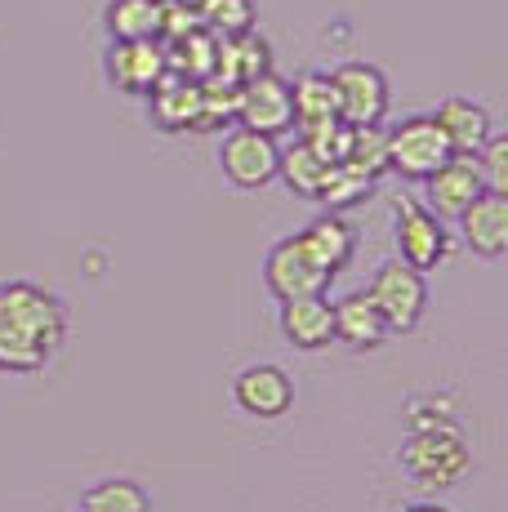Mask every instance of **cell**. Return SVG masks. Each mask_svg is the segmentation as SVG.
<instances>
[{
	"instance_id": "cell-1",
	"label": "cell",
	"mask_w": 508,
	"mask_h": 512,
	"mask_svg": "<svg viewBox=\"0 0 508 512\" xmlns=\"http://www.w3.org/2000/svg\"><path fill=\"white\" fill-rule=\"evenodd\" d=\"M67 334L63 303L27 281L0 285V370L32 374L54 357Z\"/></svg>"
},
{
	"instance_id": "cell-2",
	"label": "cell",
	"mask_w": 508,
	"mask_h": 512,
	"mask_svg": "<svg viewBox=\"0 0 508 512\" xmlns=\"http://www.w3.org/2000/svg\"><path fill=\"white\" fill-rule=\"evenodd\" d=\"M402 468L415 486L442 490V486H455V481L473 468V450H468L459 423L442 419V423H428V428L410 432L402 446Z\"/></svg>"
},
{
	"instance_id": "cell-3",
	"label": "cell",
	"mask_w": 508,
	"mask_h": 512,
	"mask_svg": "<svg viewBox=\"0 0 508 512\" xmlns=\"http://www.w3.org/2000/svg\"><path fill=\"white\" fill-rule=\"evenodd\" d=\"M451 139L442 134V125L433 116H410L397 130H388V170L402 179L424 183L437 165L451 161Z\"/></svg>"
},
{
	"instance_id": "cell-4",
	"label": "cell",
	"mask_w": 508,
	"mask_h": 512,
	"mask_svg": "<svg viewBox=\"0 0 508 512\" xmlns=\"http://www.w3.org/2000/svg\"><path fill=\"white\" fill-rule=\"evenodd\" d=\"M370 299H375L379 317H384L388 334H406L419 326V317H424L428 308V281L424 272H415L410 263H384V268L375 272V281H370Z\"/></svg>"
},
{
	"instance_id": "cell-5",
	"label": "cell",
	"mask_w": 508,
	"mask_h": 512,
	"mask_svg": "<svg viewBox=\"0 0 508 512\" xmlns=\"http://www.w3.org/2000/svg\"><path fill=\"white\" fill-rule=\"evenodd\" d=\"M263 281H268V290L286 303V299H304V294H326L335 277H330V272L312 259L308 245L299 241V236H286V241H277L268 250Z\"/></svg>"
},
{
	"instance_id": "cell-6",
	"label": "cell",
	"mask_w": 508,
	"mask_h": 512,
	"mask_svg": "<svg viewBox=\"0 0 508 512\" xmlns=\"http://www.w3.org/2000/svg\"><path fill=\"white\" fill-rule=\"evenodd\" d=\"M397 250H402V263H410L415 272H433L451 254V236H446L442 219L428 205H419L415 196L397 201Z\"/></svg>"
},
{
	"instance_id": "cell-7",
	"label": "cell",
	"mask_w": 508,
	"mask_h": 512,
	"mask_svg": "<svg viewBox=\"0 0 508 512\" xmlns=\"http://www.w3.org/2000/svg\"><path fill=\"white\" fill-rule=\"evenodd\" d=\"M237 125H246V130H254V134H268V139L295 130L290 81L263 72V76H254V81L241 85L237 90Z\"/></svg>"
},
{
	"instance_id": "cell-8",
	"label": "cell",
	"mask_w": 508,
	"mask_h": 512,
	"mask_svg": "<svg viewBox=\"0 0 508 512\" xmlns=\"http://www.w3.org/2000/svg\"><path fill=\"white\" fill-rule=\"evenodd\" d=\"M335 98H339V121L344 125H379L388 112V81L379 67L370 63H344L335 76Z\"/></svg>"
},
{
	"instance_id": "cell-9",
	"label": "cell",
	"mask_w": 508,
	"mask_h": 512,
	"mask_svg": "<svg viewBox=\"0 0 508 512\" xmlns=\"http://www.w3.org/2000/svg\"><path fill=\"white\" fill-rule=\"evenodd\" d=\"M277 156H281L277 139L254 134V130H246V125H237V130H232L228 139H223V147H219L223 174H228L237 187H246V192L277 179Z\"/></svg>"
},
{
	"instance_id": "cell-10",
	"label": "cell",
	"mask_w": 508,
	"mask_h": 512,
	"mask_svg": "<svg viewBox=\"0 0 508 512\" xmlns=\"http://www.w3.org/2000/svg\"><path fill=\"white\" fill-rule=\"evenodd\" d=\"M428 187V196H424V205L437 214V219H459V214L468 210V205L477 201V196L486 192V183H482V170H477V156H451L446 165H437L433 174L424 179Z\"/></svg>"
},
{
	"instance_id": "cell-11",
	"label": "cell",
	"mask_w": 508,
	"mask_h": 512,
	"mask_svg": "<svg viewBox=\"0 0 508 512\" xmlns=\"http://www.w3.org/2000/svg\"><path fill=\"white\" fill-rule=\"evenodd\" d=\"M232 401L254 419H281L290 406H295V383H290V374L281 366L259 361V366H246L237 374Z\"/></svg>"
},
{
	"instance_id": "cell-12",
	"label": "cell",
	"mask_w": 508,
	"mask_h": 512,
	"mask_svg": "<svg viewBox=\"0 0 508 512\" xmlns=\"http://www.w3.org/2000/svg\"><path fill=\"white\" fill-rule=\"evenodd\" d=\"M170 72L165 67V45L161 41H112L107 54V76L121 94H152V85Z\"/></svg>"
},
{
	"instance_id": "cell-13",
	"label": "cell",
	"mask_w": 508,
	"mask_h": 512,
	"mask_svg": "<svg viewBox=\"0 0 508 512\" xmlns=\"http://www.w3.org/2000/svg\"><path fill=\"white\" fill-rule=\"evenodd\" d=\"M464 245L477 259H504L508 254V196L482 192L464 214H459Z\"/></svg>"
},
{
	"instance_id": "cell-14",
	"label": "cell",
	"mask_w": 508,
	"mask_h": 512,
	"mask_svg": "<svg viewBox=\"0 0 508 512\" xmlns=\"http://www.w3.org/2000/svg\"><path fill=\"white\" fill-rule=\"evenodd\" d=\"M281 330H286V339L304 352L330 348V339H335V303H330L326 294L286 299L281 303Z\"/></svg>"
},
{
	"instance_id": "cell-15",
	"label": "cell",
	"mask_w": 508,
	"mask_h": 512,
	"mask_svg": "<svg viewBox=\"0 0 508 512\" xmlns=\"http://www.w3.org/2000/svg\"><path fill=\"white\" fill-rule=\"evenodd\" d=\"M152 121L161 130L179 134V130H197L201 121V81H188V76L165 72L161 81L152 85Z\"/></svg>"
},
{
	"instance_id": "cell-16",
	"label": "cell",
	"mask_w": 508,
	"mask_h": 512,
	"mask_svg": "<svg viewBox=\"0 0 508 512\" xmlns=\"http://www.w3.org/2000/svg\"><path fill=\"white\" fill-rule=\"evenodd\" d=\"M433 121L442 125V134L451 139V152H459V156H477L482 143L491 139V116H486V107L473 103V98H446L433 112Z\"/></svg>"
},
{
	"instance_id": "cell-17",
	"label": "cell",
	"mask_w": 508,
	"mask_h": 512,
	"mask_svg": "<svg viewBox=\"0 0 508 512\" xmlns=\"http://www.w3.org/2000/svg\"><path fill=\"white\" fill-rule=\"evenodd\" d=\"M299 241L308 245V254L330 272V277H339V272L353 263V250H357V232L339 219V210H330V214H321L317 223H308V228L299 232Z\"/></svg>"
},
{
	"instance_id": "cell-18",
	"label": "cell",
	"mask_w": 508,
	"mask_h": 512,
	"mask_svg": "<svg viewBox=\"0 0 508 512\" xmlns=\"http://www.w3.org/2000/svg\"><path fill=\"white\" fill-rule=\"evenodd\" d=\"M290 103H295V130L299 134H317L326 125L339 121V98H335V81L321 72H308L290 85Z\"/></svg>"
},
{
	"instance_id": "cell-19",
	"label": "cell",
	"mask_w": 508,
	"mask_h": 512,
	"mask_svg": "<svg viewBox=\"0 0 508 512\" xmlns=\"http://www.w3.org/2000/svg\"><path fill=\"white\" fill-rule=\"evenodd\" d=\"M335 339H344L348 348H379V343L388 339L384 317H379L375 299H370L366 290L344 294V299L335 303Z\"/></svg>"
},
{
	"instance_id": "cell-20",
	"label": "cell",
	"mask_w": 508,
	"mask_h": 512,
	"mask_svg": "<svg viewBox=\"0 0 508 512\" xmlns=\"http://www.w3.org/2000/svg\"><path fill=\"white\" fill-rule=\"evenodd\" d=\"M165 67H170L174 76H188V81L214 76V67H219V36L197 27V32H188L183 41H170L165 45Z\"/></svg>"
},
{
	"instance_id": "cell-21",
	"label": "cell",
	"mask_w": 508,
	"mask_h": 512,
	"mask_svg": "<svg viewBox=\"0 0 508 512\" xmlns=\"http://www.w3.org/2000/svg\"><path fill=\"white\" fill-rule=\"evenodd\" d=\"M107 32L112 41H161V0H112Z\"/></svg>"
},
{
	"instance_id": "cell-22",
	"label": "cell",
	"mask_w": 508,
	"mask_h": 512,
	"mask_svg": "<svg viewBox=\"0 0 508 512\" xmlns=\"http://www.w3.org/2000/svg\"><path fill=\"white\" fill-rule=\"evenodd\" d=\"M263 72H272L268 67V45H263L254 32L219 41V67H214V76H223V81H232V85H246V81H254V76H263Z\"/></svg>"
},
{
	"instance_id": "cell-23",
	"label": "cell",
	"mask_w": 508,
	"mask_h": 512,
	"mask_svg": "<svg viewBox=\"0 0 508 512\" xmlns=\"http://www.w3.org/2000/svg\"><path fill=\"white\" fill-rule=\"evenodd\" d=\"M326 170H330V165L312 152L308 139H299L295 147H286V152L277 156V174L286 179L290 192L308 196V201H317V187H321V179H326Z\"/></svg>"
},
{
	"instance_id": "cell-24",
	"label": "cell",
	"mask_w": 508,
	"mask_h": 512,
	"mask_svg": "<svg viewBox=\"0 0 508 512\" xmlns=\"http://www.w3.org/2000/svg\"><path fill=\"white\" fill-rule=\"evenodd\" d=\"M370 192H375V179H370V174H361L357 165H348V161H335L317 187V201L326 205V210H348V205L366 201Z\"/></svg>"
},
{
	"instance_id": "cell-25",
	"label": "cell",
	"mask_w": 508,
	"mask_h": 512,
	"mask_svg": "<svg viewBox=\"0 0 508 512\" xmlns=\"http://www.w3.org/2000/svg\"><path fill=\"white\" fill-rule=\"evenodd\" d=\"M76 512H152V499L139 481H103V486L85 490Z\"/></svg>"
},
{
	"instance_id": "cell-26",
	"label": "cell",
	"mask_w": 508,
	"mask_h": 512,
	"mask_svg": "<svg viewBox=\"0 0 508 512\" xmlns=\"http://www.w3.org/2000/svg\"><path fill=\"white\" fill-rule=\"evenodd\" d=\"M197 14L205 32H214L219 41L254 32V0H205Z\"/></svg>"
},
{
	"instance_id": "cell-27",
	"label": "cell",
	"mask_w": 508,
	"mask_h": 512,
	"mask_svg": "<svg viewBox=\"0 0 508 512\" xmlns=\"http://www.w3.org/2000/svg\"><path fill=\"white\" fill-rule=\"evenodd\" d=\"M344 161L357 165L370 179L388 174V130H379V125H353V143H348Z\"/></svg>"
},
{
	"instance_id": "cell-28",
	"label": "cell",
	"mask_w": 508,
	"mask_h": 512,
	"mask_svg": "<svg viewBox=\"0 0 508 512\" xmlns=\"http://www.w3.org/2000/svg\"><path fill=\"white\" fill-rule=\"evenodd\" d=\"M477 170H482V183L486 192H500L508 196V139L504 134H491L477 152Z\"/></svg>"
},
{
	"instance_id": "cell-29",
	"label": "cell",
	"mask_w": 508,
	"mask_h": 512,
	"mask_svg": "<svg viewBox=\"0 0 508 512\" xmlns=\"http://www.w3.org/2000/svg\"><path fill=\"white\" fill-rule=\"evenodd\" d=\"M201 27V14L188 5V0H161V45L183 41L188 32Z\"/></svg>"
},
{
	"instance_id": "cell-30",
	"label": "cell",
	"mask_w": 508,
	"mask_h": 512,
	"mask_svg": "<svg viewBox=\"0 0 508 512\" xmlns=\"http://www.w3.org/2000/svg\"><path fill=\"white\" fill-rule=\"evenodd\" d=\"M402 512H446V508H437V504H415V508H402Z\"/></svg>"
},
{
	"instance_id": "cell-31",
	"label": "cell",
	"mask_w": 508,
	"mask_h": 512,
	"mask_svg": "<svg viewBox=\"0 0 508 512\" xmlns=\"http://www.w3.org/2000/svg\"><path fill=\"white\" fill-rule=\"evenodd\" d=\"M188 5H192V9H201V5H205V0H188Z\"/></svg>"
}]
</instances>
